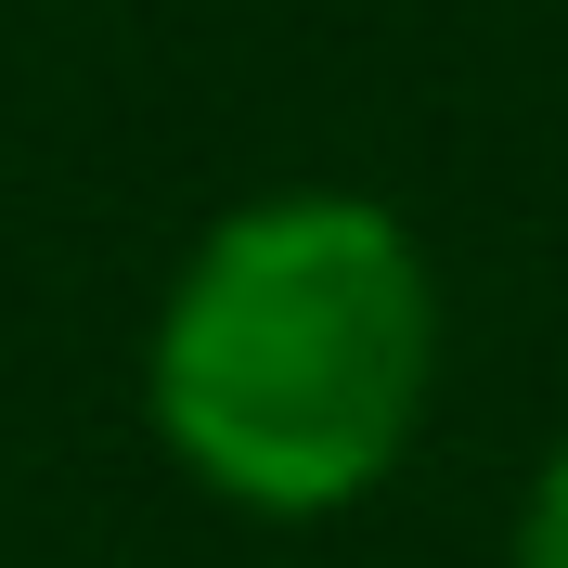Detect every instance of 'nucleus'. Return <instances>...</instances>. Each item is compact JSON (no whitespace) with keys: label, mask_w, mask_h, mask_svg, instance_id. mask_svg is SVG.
I'll use <instances>...</instances> for the list:
<instances>
[{"label":"nucleus","mask_w":568,"mask_h":568,"mask_svg":"<svg viewBox=\"0 0 568 568\" xmlns=\"http://www.w3.org/2000/svg\"><path fill=\"white\" fill-rule=\"evenodd\" d=\"M439 388V284L375 194H246L155 297L142 414L194 491L246 517H349L388 491Z\"/></svg>","instance_id":"f257e3e1"},{"label":"nucleus","mask_w":568,"mask_h":568,"mask_svg":"<svg viewBox=\"0 0 568 568\" xmlns=\"http://www.w3.org/2000/svg\"><path fill=\"white\" fill-rule=\"evenodd\" d=\"M517 568H568V439L542 453L530 504H517Z\"/></svg>","instance_id":"f03ea898"}]
</instances>
